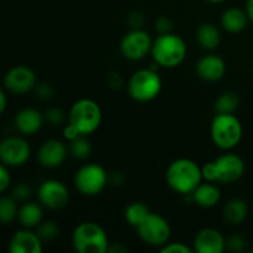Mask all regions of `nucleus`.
I'll return each mask as SVG.
<instances>
[{
	"instance_id": "1",
	"label": "nucleus",
	"mask_w": 253,
	"mask_h": 253,
	"mask_svg": "<svg viewBox=\"0 0 253 253\" xmlns=\"http://www.w3.org/2000/svg\"><path fill=\"white\" fill-rule=\"evenodd\" d=\"M203 179L202 167L188 158L173 161L166 172V180L170 189L183 195L192 194Z\"/></svg>"
},
{
	"instance_id": "2",
	"label": "nucleus",
	"mask_w": 253,
	"mask_h": 253,
	"mask_svg": "<svg viewBox=\"0 0 253 253\" xmlns=\"http://www.w3.org/2000/svg\"><path fill=\"white\" fill-rule=\"evenodd\" d=\"M187 52L188 48L184 40L172 32L161 34L153 41L151 48V53L157 66L165 68H174L182 64L187 57Z\"/></svg>"
},
{
	"instance_id": "3",
	"label": "nucleus",
	"mask_w": 253,
	"mask_h": 253,
	"mask_svg": "<svg viewBox=\"0 0 253 253\" xmlns=\"http://www.w3.org/2000/svg\"><path fill=\"white\" fill-rule=\"evenodd\" d=\"M203 178L207 182L235 183L245 174V162L236 153H226L202 167Z\"/></svg>"
},
{
	"instance_id": "4",
	"label": "nucleus",
	"mask_w": 253,
	"mask_h": 253,
	"mask_svg": "<svg viewBox=\"0 0 253 253\" xmlns=\"http://www.w3.org/2000/svg\"><path fill=\"white\" fill-rule=\"evenodd\" d=\"M72 244L79 253H105L109 251V239L105 230L93 221L81 222L74 229Z\"/></svg>"
},
{
	"instance_id": "5",
	"label": "nucleus",
	"mask_w": 253,
	"mask_h": 253,
	"mask_svg": "<svg viewBox=\"0 0 253 253\" xmlns=\"http://www.w3.org/2000/svg\"><path fill=\"white\" fill-rule=\"evenodd\" d=\"M103 120V113L98 103L91 99H79L72 105L68 124L73 126L81 136L95 132Z\"/></svg>"
},
{
	"instance_id": "6",
	"label": "nucleus",
	"mask_w": 253,
	"mask_h": 253,
	"mask_svg": "<svg viewBox=\"0 0 253 253\" xmlns=\"http://www.w3.org/2000/svg\"><path fill=\"white\" fill-rule=\"evenodd\" d=\"M242 124L234 114L217 113L212 119L210 135L215 146L221 150L229 151L236 147L242 138Z\"/></svg>"
},
{
	"instance_id": "7",
	"label": "nucleus",
	"mask_w": 253,
	"mask_h": 253,
	"mask_svg": "<svg viewBox=\"0 0 253 253\" xmlns=\"http://www.w3.org/2000/svg\"><path fill=\"white\" fill-rule=\"evenodd\" d=\"M162 89V79L156 67L140 69L131 76L127 84L128 95L138 103H147L158 96Z\"/></svg>"
},
{
	"instance_id": "8",
	"label": "nucleus",
	"mask_w": 253,
	"mask_h": 253,
	"mask_svg": "<svg viewBox=\"0 0 253 253\" xmlns=\"http://www.w3.org/2000/svg\"><path fill=\"white\" fill-rule=\"evenodd\" d=\"M108 183V173L96 163L84 165L77 170L74 177L76 188L86 197H94L103 192Z\"/></svg>"
},
{
	"instance_id": "9",
	"label": "nucleus",
	"mask_w": 253,
	"mask_h": 253,
	"mask_svg": "<svg viewBox=\"0 0 253 253\" xmlns=\"http://www.w3.org/2000/svg\"><path fill=\"white\" fill-rule=\"evenodd\" d=\"M138 236L151 246H163L170 237V226L167 220L160 214L151 212L137 227Z\"/></svg>"
},
{
	"instance_id": "10",
	"label": "nucleus",
	"mask_w": 253,
	"mask_h": 253,
	"mask_svg": "<svg viewBox=\"0 0 253 253\" xmlns=\"http://www.w3.org/2000/svg\"><path fill=\"white\" fill-rule=\"evenodd\" d=\"M152 43V39L147 32L141 29H133L121 40V54L130 61H140L150 53Z\"/></svg>"
},
{
	"instance_id": "11",
	"label": "nucleus",
	"mask_w": 253,
	"mask_h": 253,
	"mask_svg": "<svg viewBox=\"0 0 253 253\" xmlns=\"http://www.w3.org/2000/svg\"><path fill=\"white\" fill-rule=\"evenodd\" d=\"M31 148L26 140L17 136L6 137L0 142V162L7 167H20L29 161Z\"/></svg>"
},
{
	"instance_id": "12",
	"label": "nucleus",
	"mask_w": 253,
	"mask_h": 253,
	"mask_svg": "<svg viewBox=\"0 0 253 253\" xmlns=\"http://www.w3.org/2000/svg\"><path fill=\"white\" fill-rule=\"evenodd\" d=\"M37 197L44 208L52 210L62 209L69 202L68 188L56 179H47L42 182L37 192Z\"/></svg>"
},
{
	"instance_id": "13",
	"label": "nucleus",
	"mask_w": 253,
	"mask_h": 253,
	"mask_svg": "<svg viewBox=\"0 0 253 253\" xmlns=\"http://www.w3.org/2000/svg\"><path fill=\"white\" fill-rule=\"evenodd\" d=\"M4 85L10 93L22 95L36 86V74L31 68L25 66H16L9 69L4 77Z\"/></svg>"
},
{
	"instance_id": "14",
	"label": "nucleus",
	"mask_w": 253,
	"mask_h": 253,
	"mask_svg": "<svg viewBox=\"0 0 253 253\" xmlns=\"http://www.w3.org/2000/svg\"><path fill=\"white\" fill-rule=\"evenodd\" d=\"M193 245V250L198 253H222L226 249V240L220 231L208 227L198 232Z\"/></svg>"
},
{
	"instance_id": "15",
	"label": "nucleus",
	"mask_w": 253,
	"mask_h": 253,
	"mask_svg": "<svg viewBox=\"0 0 253 253\" xmlns=\"http://www.w3.org/2000/svg\"><path fill=\"white\" fill-rule=\"evenodd\" d=\"M67 150L66 145L59 140H48L41 145L39 150V162L46 168H57L66 161Z\"/></svg>"
},
{
	"instance_id": "16",
	"label": "nucleus",
	"mask_w": 253,
	"mask_h": 253,
	"mask_svg": "<svg viewBox=\"0 0 253 253\" xmlns=\"http://www.w3.org/2000/svg\"><path fill=\"white\" fill-rule=\"evenodd\" d=\"M195 71L203 81L217 82L226 73V63L217 54H207L198 61Z\"/></svg>"
},
{
	"instance_id": "17",
	"label": "nucleus",
	"mask_w": 253,
	"mask_h": 253,
	"mask_svg": "<svg viewBox=\"0 0 253 253\" xmlns=\"http://www.w3.org/2000/svg\"><path fill=\"white\" fill-rule=\"evenodd\" d=\"M9 251L11 253H41L42 240L39 235L24 227L12 235L9 242Z\"/></svg>"
},
{
	"instance_id": "18",
	"label": "nucleus",
	"mask_w": 253,
	"mask_h": 253,
	"mask_svg": "<svg viewBox=\"0 0 253 253\" xmlns=\"http://www.w3.org/2000/svg\"><path fill=\"white\" fill-rule=\"evenodd\" d=\"M43 125V115L34 108H25L15 116V127L22 135H34Z\"/></svg>"
},
{
	"instance_id": "19",
	"label": "nucleus",
	"mask_w": 253,
	"mask_h": 253,
	"mask_svg": "<svg viewBox=\"0 0 253 253\" xmlns=\"http://www.w3.org/2000/svg\"><path fill=\"white\" fill-rule=\"evenodd\" d=\"M192 200L200 208H209L215 207L217 203L220 202L221 198V193L220 189L214 184V182H207L200 183L197 187V189L190 194Z\"/></svg>"
},
{
	"instance_id": "20",
	"label": "nucleus",
	"mask_w": 253,
	"mask_h": 253,
	"mask_svg": "<svg viewBox=\"0 0 253 253\" xmlns=\"http://www.w3.org/2000/svg\"><path fill=\"white\" fill-rule=\"evenodd\" d=\"M249 16L246 10L239 7H229L221 15V26L230 34H239L244 31L249 24Z\"/></svg>"
},
{
	"instance_id": "21",
	"label": "nucleus",
	"mask_w": 253,
	"mask_h": 253,
	"mask_svg": "<svg viewBox=\"0 0 253 253\" xmlns=\"http://www.w3.org/2000/svg\"><path fill=\"white\" fill-rule=\"evenodd\" d=\"M220 31L214 24L205 22L202 24L197 30V41L200 47L208 51L217 48L220 44Z\"/></svg>"
},
{
	"instance_id": "22",
	"label": "nucleus",
	"mask_w": 253,
	"mask_h": 253,
	"mask_svg": "<svg viewBox=\"0 0 253 253\" xmlns=\"http://www.w3.org/2000/svg\"><path fill=\"white\" fill-rule=\"evenodd\" d=\"M249 214V205L242 199H232L225 205L224 220L230 225H240Z\"/></svg>"
},
{
	"instance_id": "23",
	"label": "nucleus",
	"mask_w": 253,
	"mask_h": 253,
	"mask_svg": "<svg viewBox=\"0 0 253 253\" xmlns=\"http://www.w3.org/2000/svg\"><path fill=\"white\" fill-rule=\"evenodd\" d=\"M17 220L22 227L31 229L41 224L42 209L36 203H25L19 208Z\"/></svg>"
},
{
	"instance_id": "24",
	"label": "nucleus",
	"mask_w": 253,
	"mask_h": 253,
	"mask_svg": "<svg viewBox=\"0 0 253 253\" xmlns=\"http://www.w3.org/2000/svg\"><path fill=\"white\" fill-rule=\"evenodd\" d=\"M148 214H150V209H148L147 205L141 202L131 203L125 209L126 221L128 222V225L133 227H137Z\"/></svg>"
},
{
	"instance_id": "25",
	"label": "nucleus",
	"mask_w": 253,
	"mask_h": 253,
	"mask_svg": "<svg viewBox=\"0 0 253 253\" xmlns=\"http://www.w3.org/2000/svg\"><path fill=\"white\" fill-rule=\"evenodd\" d=\"M17 212H19V208L14 197L0 198V224H11L17 217Z\"/></svg>"
},
{
	"instance_id": "26",
	"label": "nucleus",
	"mask_w": 253,
	"mask_h": 253,
	"mask_svg": "<svg viewBox=\"0 0 253 253\" xmlns=\"http://www.w3.org/2000/svg\"><path fill=\"white\" fill-rule=\"evenodd\" d=\"M240 98L234 91L222 93L215 101V110L222 114H234V111L239 108Z\"/></svg>"
},
{
	"instance_id": "27",
	"label": "nucleus",
	"mask_w": 253,
	"mask_h": 253,
	"mask_svg": "<svg viewBox=\"0 0 253 253\" xmlns=\"http://www.w3.org/2000/svg\"><path fill=\"white\" fill-rule=\"evenodd\" d=\"M69 152L74 158L78 160H85L91 152V147L89 141L86 140L85 136H78L69 143Z\"/></svg>"
},
{
	"instance_id": "28",
	"label": "nucleus",
	"mask_w": 253,
	"mask_h": 253,
	"mask_svg": "<svg viewBox=\"0 0 253 253\" xmlns=\"http://www.w3.org/2000/svg\"><path fill=\"white\" fill-rule=\"evenodd\" d=\"M59 229L56 225V222L53 221H46L43 224H41L37 230V235L40 236V239L42 241H53L54 239L58 237Z\"/></svg>"
},
{
	"instance_id": "29",
	"label": "nucleus",
	"mask_w": 253,
	"mask_h": 253,
	"mask_svg": "<svg viewBox=\"0 0 253 253\" xmlns=\"http://www.w3.org/2000/svg\"><path fill=\"white\" fill-rule=\"evenodd\" d=\"M161 252L162 253H193L194 252V250L188 247L187 245L182 244V242H174V244L163 245Z\"/></svg>"
},
{
	"instance_id": "30",
	"label": "nucleus",
	"mask_w": 253,
	"mask_h": 253,
	"mask_svg": "<svg viewBox=\"0 0 253 253\" xmlns=\"http://www.w3.org/2000/svg\"><path fill=\"white\" fill-rule=\"evenodd\" d=\"M245 246H246V242L239 235H234V236L230 237L226 241V247L230 250V251L234 252H241L245 250Z\"/></svg>"
},
{
	"instance_id": "31",
	"label": "nucleus",
	"mask_w": 253,
	"mask_h": 253,
	"mask_svg": "<svg viewBox=\"0 0 253 253\" xmlns=\"http://www.w3.org/2000/svg\"><path fill=\"white\" fill-rule=\"evenodd\" d=\"M30 194H31V189H30L26 183H21V184L16 185L15 189L12 190V197L16 200H21V202L26 200L30 197Z\"/></svg>"
},
{
	"instance_id": "32",
	"label": "nucleus",
	"mask_w": 253,
	"mask_h": 253,
	"mask_svg": "<svg viewBox=\"0 0 253 253\" xmlns=\"http://www.w3.org/2000/svg\"><path fill=\"white\" fill-rule=\"evenodd\" d=\"M7 166H5L4 163L0 162V194L4 193L5 190L9 188L10 182H11V178H10V173L7 170Z\"/></svg>"
},
{
	"instance_id": "33",
	"label": "nucleus",
	"mask_w": 253,
	"mask_h": 253,
	"mask_svg": "<svg viewBox=\"0 0 253 253\" xmlns=\"http://www.w3.org/2000/svg\"><path fill=\"white\" fill-rule=\"evenodd\" d=\"M156 30L161 34H168L172 30V21L167 16H161L156 20Z\"/></svg>"
},
{
	"instance_id": "34",
	"label": "nucleus",
	"mask_w": 253,
	"mask_h": 253,
	"mask_svg": "<svg viewBox=\"0 0 253 253\" xmlns=\"http://www.w3.org/2000/svg\"><path fill=\"white\" fill-rule=\"evenodd\" d=\"M46 119L51 124H61L64 120V114L59 109H49L46 113Z\"/></svg>"
},
{
	"instance_id": "35",
	"label": "nucleus",
	"mask_w": 253,
	"mask_h": 253,
	"mask_svg": "<svg viewBox=\"0 0 253 253\" xmlns=\"http://www.w3.org/2000/svg\"><path fill=\"white\" fill-rule=\"evenodd\" d=\"M35 89H36V94L39 98L41 99H49L52 96V94H53V90H52L51 85L47 83H42V84H39V85L35 86Z\"/></svg>"
},
{
	"instance_id": "36",
	"label": "nucleus",
	"mask_w": 253,
	"mask_h": 253,
	"mask_svg": "<svg viewBox=\"0 0 253 253\" xmlns=\"http://www.w3.org/2000/svg\"><path fill=\"white\" fill-rule=\"evenodd\" d=\"M63 135H64V137H66L67 140H69V141L74 140V138H76V137H78V136H81V135H79V133H78V131H77L76 128L73 127V126L69 125V124L66 126V127H64Z\"/></svg>"
},
{
	"instance_id": "37",
	"label": "nucleus",
	"mask_w": 253,
	"mask_h": 253,
	"mask_svg": "<svg viewBox=\"0 0 253 253\" xmlns=\"http://www.w3.org/2000/svg\"><path fill=\"white\" fill-rule=\"evenodd\" d=\"M6 103H7L6 95H5L4 90L0 88V115H1V114L5 111V109H6Z\"/></svg>"
},
{
	"instance_id": "38",
	"label": "nucleus",
	"mask_w": 253,
	"mask_h": 253,
	"mask_svg": "<svg viewBox=\"0 0 253 253\" xmlns=\"http://www.w3.org/2000/svg\"><path fill=\"white\" fill-rule=\"evenodd\" d=\"M246 12L250 21L253 22V0H247L246 2Z\"/></svg>"
},
{
	"instance_id": "39",
	"label": "nucleus",
	"mask_w": 253,
	"mask_h": 253,
	"mask_svg": "<svg viewBox=\"0 0 253 253\" xmlns=\"http://www.w3.org/2000/svg\"><path fill=\"white\" fill-rule=\"evenodd\" d=\"M209 2H214V4H219V2L225 1V0H208Z\"/></svg>"
},
{
	"instance_id": "40",
	"label": "nucleus",
	"mask_w": 253,
	"mask_h": 253,
	"mask_svg": "<svg viewBox=\"0 0 253 253\" xmlns=\"http://www.w3.org/2000/svg\"><path fill=\"white\" fill-rule=\"evenodd\" d=\"M251 252H252V253H253V250H252V251H251Z\"/></svg>"
}]
</instances>
